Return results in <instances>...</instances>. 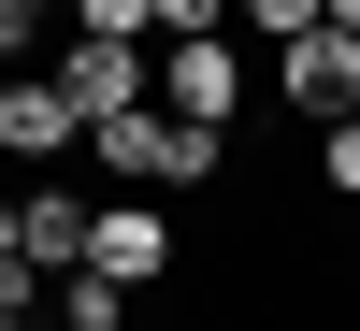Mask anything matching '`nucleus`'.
I'll return each mask as SVG.
<instances>
[{
  "instance_id": "nucleus-4",
  "label": "nucleus",
  "mask_w": 360,
  "mask_h": 331,
  "mask_svg": "<svg viewBox=\"0 0 360 331\" xmlns=\"http://www.w3.org/2000/svg\"><path fill=\"white\" fill-rule=\"evenodd\" d=\"M58 101H72V130L130 115V101H144V44H115V29H72V44H58Z\"/></svg>"
},
{
  "instance_id": "nucleus-13",
  "label": "nucleus",
  "mask_w": 360,
  "mask_h": 331,
  "mask_svg": "<svg viewBox=\"0 0 360 331\" xmlns=\"http://www.w3.org/2000/svg\"><path fill=\"white\" fill-rule=\"evenodd\" d=\"M317 29H360V0H317Z\"/></svg>"
},
{
  "instance_id": "nucleus-1",
  "label": "nucleus",
  "mask_w": 360,
  "mask_h": 331,
  "mask_svg": "<svg viewBox=\"0 0 360 331\" xmlns=\"http://www.w3.org/2000/svg\"><path fill=\"white\" fill-rule=\"evenodd\" d=\"M217 144H231V130H202V115H173V101H130V115H101L72 159H101L115 188H159V202H173V188L217 173Z\"/></svg>"
},
{
  "instance_id": "nucleus-2",
  "label": "nucleus",
  "mask_w": 360,
  "mask_h": 331,
  "mask_svg": "<svg viewBox=\"0 0 360 331\" xmlns=\"http://www.w3.org/2000/svg\"><path fill=\"white\" fill-rule=\"evenodd\" d=\"M144 101L202 115V130H231V115H245V44H231V29H173V44L144 58Z\"/></svg>"
},
{
  "instance_id": "nucleus-7",
  "label": "nucleus",
  "mask_w": 360,
  "mask_h": 331,
  "mask_svg": "<svg viewBox=\"0 0 360 331\" xmlns=\"http://www.w3.org/2000/svg\"><path fill=\"white\" fill-rule=\"evenodd\" d=\"M15 259H86V202L72 188H29L15 202Z\"/></svg>"
},
{
  "instance_id": "nucleus-11",
  "label": "nucleus",
  "mask_w": 360,
  "mask_h": 331,
  "mask_svg": "<svg viewBox=\"0 0 360 331\" xmlns=\"http://www.w3.org/2000/svg\"><path fill=\"white\" fill-rule=\"evenodd\" d=\"M231 15H245V29H274V44H288V29H317V0H231Z\"/></svg>"
},
{
  "instance_id": "nucleus-8",
  "label": "nucleus",
  "mask_w": 360,
  "mask_h": 331,
  "mask_svg": "<svg viewBox=\"0 0 360 331\" xmlns=\"http://www.w3.org/2000/svg\"><path fill=\"white\" fill-rule=\"evenodd\" d=\"M58 331H130V288L72 259V274H58Z\"/></svg>"
},
{
  "instance_id": "nucleus-12",
  "label": "nucleus",
  "mask_w": 360,
  "mask_h": 331,
  "mask_svg": "<svg viewBox=\"0 0 360 331\" xmlns=\"http://www.w3.org/2000/svg\"><path fill=\"white\" fill-rule=\"evenodd\" d=\"M44 15H58V0H0V58H15L29 29H44Z\"/></svg>"
},
{
  "instance_id": "nucleus-14",
  "label": "nucleus",
  "mask_w": 360,
  "mask_h": 331,
  "mask_svg": "<svg viewBox=\"0 0 360 331\" xmlns=\"http://www.w3.org/2000/svg\"><path fill=\"white\" fill-rule=\"evenodd\" d=\"M0 259H15V202H0Z\"/></svg>"
},
{
  "instance_id": "nucleus-3",
  "label": "nucleus",
  "mask_w": 360,
  "mask_h": 331,
  "mask_svg": "<svg viewBox=\"0 0 360 331\" xmlns=\"http://www.w3.org/2000/svg\"><path fill=\"white\" fill-rule=\"evenodd\" d=\"M86 274H115V288H159V274H173V216H159V188L86 202Z\"/></svg>"
},
{
  "instance_id": "nucleus-5",
  "label": "nucleus",
  "mask_w": 360,
  "mask_h": 331,
  "mask_svg": "<svg viewBox=\"0 0 360 331\" xmlns=\"http://www.w3.org/2000/svg\"><path fill=\"white\" fill-rule=\"evenodd\" d=\"M274 86H288V115H360V29H288V58H274Z\"/></svg>"
},
{
  "instance_id": "nucleus-10",
  "label": "nucleus",
  "mask_w": 360,
  "mask_h": 331,
  "mask_svg": "<svg viewBox=\"0 0 360 331\" xmlns=\"http://www.w3.org/2000/svg\"><path fill=\"white\" fill-rule=\"evenodd\" d=\"M144 15H159L144 44H173V29H231V0H144Z\"/></svg>"
},
{
  "instance_id": "nucleus-6",
  "label": "nucleus",
  "mask_w": 360,
  "mask_h": 331,
  "mask_svg": "<svg viewBox=\"0 0 360 331\" xmlns=\"http://www.w3.org/2000/svg\"><path fill=\"white\" fill-rule=\"evenodd\" d=\"M72 101H58V72H15V58H0V159L15 173H44V159H72Z\"/></svg>"
},
{
  "instance_id": "nucleus-9",
  "label": "nucleus",
  "mask_w": 360,
  "mask_h": 331,
  "mask_svg": "<svg viewBox=\"0 0 360 331\" xmlns=\"http://www.w3.org/2000/svg\"><path fill=\"white\" fill-rule=\"evenodd\" d=\"M317 173H332V188L360 202V115H332V130H317Z\"/></svg>"
}]
</instances>
